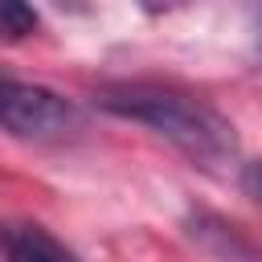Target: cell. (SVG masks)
Segmentation results:
<instances>
[{
    "label": "cell",
    "instance_id": "obj_1",
    "mask_svg": "<svg viewBox=\"0 0 262 262\" xmlns=\"http://www.w3.org/2000/svg\"><path fill=\"white\" fill-rule=\"evenodd\" d=\"M98 106L151 127L176 151H184L201 168H221L237 160V131L233 123L196 94L160 82H115L98 90Z\"/></svg>",
    "mask_w": 262,
    "mask_h": 262
},
{
    "label": "cell",
    "instance_id": "obj_2",
    "mask_svg": "<svg viewBox=\"0 0 262 262\" xmlns=\"http://www.w3.org/2000/svg\"><path fill=\"white\" fill-rule=\"evenodd\" d=\"M78 123L82 115L66 94L0 70V131H8L12 139H61L78 131Z\"/></svg>",
    "mask_w": 262,
    "mask_h": 262
},
{
    "label": "cell",
    "instance_id": "obj_3",
    "mask_svg": "<svg viewBox=\"0 0 262 262\" xmlns=\"http://www.w3.org/2000/svg\"><path fill=\"white\" fill-rule=\"evenodd\" d=\"M0 258L4 262H78L37 221H0Z\"/></svg>",
    "mask_w": 262,
    "mask_h": 262
},
{
    "label": "cell",
    "instance_id": "obj_4",
    "mask_svg": "<svg viewBox=\"0 0 262 262\" xmlns=\"http://www.w3.org/2000/svg\"><path fill=\"white\" fill-rule=\"evenodd\" d=\"M37 25H41V16H37L33 0H0V41H8V45L25 41L37 33Z\"/></svg>",
    "mask_w": 262,
    "mask_h": 262
},
{
    "label": "cell",
    "instance_id": "obj_5",
    "mask_svg": "<svg viewBox=\"0 0 262 262\" xmlns=\"http://www.w3.org/2000/svg\"><path fill=\"white\" fill-rule=\"evenodd\" d=\"M242 192L262 205V160H250V164L242 168Z\"/></svg>",
    "mask_w": 262,
    "mask_h": 262
},
{
    "label": "cell",
    "instance_id": "obj_6",
    "mask_svg": "<svg viewBox=\"0 0 262 262\" xmlns=\"http://www.w3.org/2000/svg\"><path fill=\"white\" fill-rule=\"evenodd\" d=\"M184 4H192V0H139V8H143V12H151V16L176 12V8H184Z\"/></svg>",
    "mask_w": 262,
    "mask_h": 262
},
{
    "label": "cell",
    "instance_id": "obj_7",
    "mask_svg": "<svg viewBox=\"0 0 262 262\" xmlns=\"http://www.w3.org/2000/svg\"><path fill=\"white\" fill-rule=\"evenodd\" d=\"M254 45H258V53H262V12H258V29H254Z\"/></svg>",
    "mask_w": 262,
    "mask_h": 262
}]
</instances>
